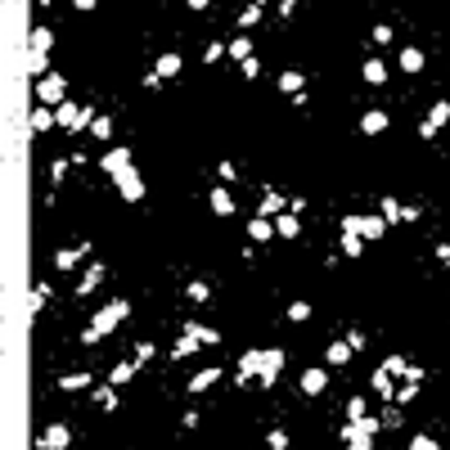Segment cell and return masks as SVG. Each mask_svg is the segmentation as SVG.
<instances>
[{"mask_svg": "<svg viewBox=\"0 0 450 450\" xmlns=\"http://www.w3.org/2000/svg\"><path fill=\"white\" fill-rule=\"evenodd\" d=\"M248 239H252V243H266V239H275V221H266V216H252V221H248Z\"/></svg>", "mask_w": 450, "mask_h": 450, "instance_id": "ac0fdd59", "label": "cell"}, {"mask_svg": "<svg viewBox=\"0 0 450 450\" xmlns=\"http://www.w3.org/2000/svg\"><path fill=\"white\" fill-rule=\"evenodd\" d=\"M239 68H243L248 81H257V77H261V64H257V59H248V64H239Z\"/></svg>", "mask_w": 450, "mask_h": 450, "instance_id": "f5cc1de1", "label": "cell"}, {"mask_svg": "<svg viewBox=\"0 0 450 450\" xmlns=\"http://www.w3.org/2000/svg\"><path fill=\"white\" fill-rule=\"evenodd\" d=\"M135 369H140L135 360H118V365H113V374H108V383H113V387L131 383V378H135Z\"/></svg>", "mask_w": 450, "mask_h": 450, "instance_id": "d6a6232c", "label": "cell"}, {"mask_svg": "<svg viewBox=\"0 0 450 450\" xmlns=\"http://www.w3.org/2000/svg\"><path fill=\"white\" fill-rule=\"evenodd\" d=\"M118 194H122V203H140V198H144V176L135 172V167H127V172L118 176Z\"/></svg>", "mask_w": 450, "mask_h": 450, "instance_id": "8992f818", "label": "cell"}, {"mask_svg": "<svg viewBox=\"0 0 450 450\" xmlns=\"http://www.w3.org/2000/svg\"><path fill=\"white\" fill-rule=\"evenodd\" d=\"M27 50L50 54V50H54V32H50V27H32V36H27Z\"/></svg>", "mask_w": 450, "mask_h": 450, "instance_id": "d4e9b609", "label": "cell"}, {"mask_svg": "<svg viewBox=\"0 0 450 450\" xmlns=\"http://www.w3.org/2000/svg\"><path fill=\"white\" fill-rule=\"evenodd\" d=\"M90 135H95V140H113V118H108V113H99L95 127H90Z\"/></svg>", "mask_w": 450, "mask_h": 450, "instance_id": "f35d334b", "label": "cell"}, {"mask_svg": "<svg viewBox=\"0 0 450 450\" xmlns=\"http://www.w3.org/2000/svg\"><path fill=\"white\" fill-rule=\"evenodd\" d=\"M50 127H59V122H54V108L36 104L32 113H27V135H41V131H50Z\"/></svg>", "mask_w": 450, "mask_h": 450, "instance_id": "5bb4252c", "label": "cell"}, {"mask_svg": "<svg viewBox=\"0 0 450 450\" xmlns=\"http://www.w3.org/2000/svg\"><path fill=\"white\" fill-rule=\"evenodd\" d=\"M279 369H284V352H279V347H266V352H261V369H257V387H275Z\"/></svg>", "mask_w": 450, "mask_h": 450, "instance_id": "277c9868", "label": "cell"}, {"mask_svg": "<svg viewBox=\"0 0 450 450\" xmlns=\"http://www.w3.org/2000/svg\"><path fill=\"white\" fill-rule=\"evenodd\" d=\"M68 441H72V428H68V423H50V428L36 437V450H68Z\"/></svg>", "mask_w": 450, "mask_h": 450, "instance_id": "9c48e42d", "label": "cell"}, {"mask_svg": "<svg viewBox=\"0 0 450 450\" xmlns=\"http://www.w3.org/2000/svg\"><path fill=\"white\" fill-rule=\"evenodd\" d=\"M59 387H64V392H86V387H95V374H86V369H72V374L59 378Z\"/></svg>", "mask_w": 450, "mask_h": 450, "instance_id": "e0dca14e", "label": "cell"}, {"mask_svg": "<svg viewBox=\"0 0 450 450\" xmlns=\"http://www.w3.org/2000/svg\"><path fill=\"white\" fill-rule=\"evenodd\" d=\"M383 369H387L392 378H406V374H410V360H406V356H387Z\"/></svg>", "mask_w": 450, "mask_h": 450, "instance_id": "8d00e7d4", "label": "cell"}, {"mask_svg": "<svg viewBox=\"0 0 450 450\" xmlns=\"http://www.w3.org/2000/svg\"><path fill=\"white\" fill-rule=\"evenodd\" d=\"M181 428H198V410H185V414H181Z\"/></svg>", "mask_w": 450, "mask_h": 450, "instance_id": "db71d44e", "label": "cell"}, {"mask_svg": "<svg viewBox=\"0 0 450 450\" xmlns=\"http://www.w3.org/2000/svg\"><path fill=\"white\" fill-rule=\"evenodd\" d=\"M266 446L270 450H289V432H284V428H270L266 432Z\"/></svg>", "mask_w": 450, "mask_h": 450, "instance_id": "b9f144b4", "label": "cell"}, {"mask_svg": "<svg viewBox=\"0 0 450 450\" xmlns=\"http://www.w3.org/2000/svg\"><path fill=\"white\" fill-rule=\"evenodd\" d=\"M90 397H95L99 410H118V387H113V383H95V387H90Z\"/></svg>", "mask_w": 450, "mask_h": 450, "instance_id": "cb8c5ba5", "label": "cell"}, {"mask_svg": "<svg viewBox=\"0 0 450 450\" xmlns=\"http://www.w3.org/2000/svg\"><path fill=\"white\" fill-rule=\"evenodd\" d=\"M230 59H235V64H248V59H257V54H252V41H248V36L230 41Z\"/></svg>", "mask_w": 450, "mask_h": 450, "instance_id": "e575fe53", "label": "cell"}, {"mask_svg": "<svg viewBox=\"0 0 450 450\" xmlns=\"http://www.w3.org/2000/svg\"><path fill=\"white\" fill-rule=\"evenodd\" d=\"M216 172H221V181H225V185L239 181V167H235V162H216Z\"/></svg>", "mask_w": 450, "mask_h": 450, "instance_id": "681fc988", "label": "cell"}, {"mask_svg": "<svg viewBox=\"0 0 450 450\" xmlns=\"http://www.w3.org/2000/svg\"><path fill=\"white\" fill-rule=\"evenodd\" d=\"M378 216H383L387 225H397L401 216H406V203H401V198H378Z\"/></svg>", "mask_w": 450, "mask_h": 450, "instance_id": "4316f807", "label": "cell"}, {"mask_svg": "<svg viewBox=\"0 0 450 450\" xmlns=\"http://www.w3.org/2000/svg\"><path fill=\"white\" fill-rule=\"evenodd\" d=\"M378 419H383V428H401V419H406V414H401V410H383Z\"/></svg>", "mask_w": 450, "mask_h": 450, "instance_id": "816d5d0a", "label": "cell"}, {"mask_svg": "<svg viewBox=\"0 0 450 450\" xmlns=\"http://www.w3.org/2000/svg\"><path fill=\"white\" fill-rule=\"evenodd\" d=\"M36 99H41L45 108H59V104H68V81H64V72H50V77H41V81H36Z\"/></svg>", "mask_w": 450, "mask_h": 450, "instance_id": "3957f363", "label": "cell"}, {"mask_svg": "<svg viewBox=\"0 0 450 450\" xmlns=\"http://www.w3.org/2000/svg\"><path fill=\"white\" fill-rule=\"evenodd\" d=\"M289 320L306 324V320H311V302H289Z\"/></svg>", "mask_w": 450, "mask_h": 450, "instance_id": "ab89813d", "label": "cell"}, {"mask_svg": "<svg viewBox=\"0 0 450 450\" xmlns=\"http://www.w3.org/2000/svg\"><path fill=\"white\" fill-rule=\"evenodd\" d=\"M127 315H131V302H127V297L104 302V306L95 311V320H90V333H95V338H108V333L118 329V324L127 320Z\"/></svg>", "mask_w": 450, "mask_h": 450, "instance_id": "6da1fadb", "label": "cell"}, {"mask_svg": "<svg viewBox=\"0 0 450 450\" xmlns=\"http://www.w3.org/2000/svg\"><path fill=\"white\" fill-rule=\"evenodd\" d=\"M414 397H419V383H401L397 387V401H401V406H410Z\"/></svg>", "mask_w": 450, "mask_h": 450, "instance_id": "bcb514c9", "label": "cell"}, {"mask_svg": "<svg viewBox=\"0 0 450 450\" xmlns=\"http://www.w3.org/2000/svg\"><path fill=\"white\" fill-rule=\"evenodd\" d=\"M347 450H374V441H369V437H356V441H347Z\"/></svg>", "mask_w": 450, "mask_h": 450, "instance_id": "11a10c76", "label": "cell"}, {"mask_svg": "<svg viewBox=\"0 0 450 450\" xmlns=\"http://www.w3.org/2000/svg\"><path fill=\"white\" fill-rule=\"evenodd\" d=\"M181 333H194V338H198V343H207V347H216L221 343V333L216 329H207V324H198V320H185V329Z\"/></svg>", "mask_w": 450, "mask_h": 450, "instance_id": "83f0119b", "label": "cell"}, {"mask_svg": "<svg viewBox=\"0 0 450 450\" xmlns=\"http://www.w3.org/2000/svg\"><path fill=\"white\" fill-rule=\"evenodd\" d=\"M68 167H72V158H59V162H54V167H50V181L59 185V181H64V176H68Z\"/></svg>", "mask_w": 450, "mask_h": 450, "instance_id": "7dc6e473", "label": "cell"}, {"mask_svg": "<svg viewBox=\"0 0 450 450\" xmlns=\"http://www.w3.org/2000/svg\"><path fill=\"white\" fill-rule=\"evenodd\" d=\"M392 127V118H387V108H369L360 118V135H383V131Z\"/></svg>", "mask_w": 450, "mask_h": 450, "instance_id": "4fadbf2b", "label": "cell"}, {"mask_svg": "<svg viewBox=\"0 0 450 450\" xmlns=\"http://www.w3.org/2000/svg\"><path fill=\"white\" fill-rule=\"evenodd\" d=\"M352 356H356V347H352V343L343 338V343H329V352H324V360H329L333 369H338V365H347Z\"/></svg>", "mask_w": 450, "mask_h": 450, "instance_id": "484cf974", "label": "cell"}, {"mask_svg": "<svg viewBox=\"0 0 450 450\" xmlns=\"http://www.w3.org/2000/svg\"><path fill=\"white\" fill-rule=\"evenodd\" d=\"M86 252H90L86 243H77V248H59V252H54V266H59V270H77L81 261H86Z\"/></svg>", "mask_w": 450, "mask_h": 450, "instance_id": "9a60e30c", "label": "cell"}, {"mask_svg": "<svg viewBox=\"0 0 450 450\" xmlns=\"http://www.w3.org/2000/svg\"><path fill=\"white\" fill-rule=\"evenodd\" d=\"M153 72L162 77V81H172V77H181V54H158V68Z\"/></svg>", "mask_w": 450, "mask_h": 450, "instance_id": "1f68e13d", "label": "cell"}, {"mask_svg": "<svg viewBox=\"0 0 450 450\" xmlns=\"http://www.w3.org/2000/svg\"><path fill=\"white\" fill-rule=\"evenodd\" d=\"M343 252H347V257H360V252H365V239L360 235H343Z\"/></svg>", "mask_w": 450, "mask_h": 450, "instance_id": "7bdbcfd3", "label": "cell"}, {"mask_svg": "<svg viewBox=\"0 0 450 450\" xmlns=\"http://www.w3.org/2000/svg\"><path fill=\"white\" fill-rule=\"evenodd\" d=\"M437 261H441V266H450V243H437Z\"/></svg>", "mask_w": 450, "mask_h": 450, "instance_id": "9f6ffc18", "label": "cell"}, {"mask_svg": "<svg viewBox=\"0 0 450 450\" xmlns=\"http://www.w3.org/2000/svg\"><path fill=\"white\" fill-rule=\"evenodd\" d=\"M347 419H365V397H352V401H347Z\"/></svg>", "mask_w": 450, "mask_h": 450, "instance_id": "f907efd6", "label": "cell"}, {"mask_svg": "<svg viewBox=\"0 0 450 450\" xmlns=\"http://www.w3.org/2000/svg\"><path fill=\"white\" fill-rule=\"evenodd\" d=\"M207 207H212L216 216H235V194L225 189V185H216V189L207 194Z\"/></svg>", "mask_w": 450, "mask_h": 450, "instance_id": "2e32d148", "label": "cell"}, {"mask_svg": "<svg viewBox=\"0 0 450 450\" xmlns=\"http://www.w3.org/2000/svg\"><path fill=\"white\" fill-rule=\"evenodd\" d=\"M230 54V45H221V41H207V50H203V64H216V59H225Z\"/></svg>", "mask_w": 450, "mask_h": 450, "instance_id": "60d3db41", "label": "cell"}, {"mask_svg": "<svg viewBox=\"0 0 450 450\" xmlns=\"http://www.w3.org/2000/svg\"><path fill=\"white\" fill-rule=\"evenodd\" d=\"M401 68H406V72H423V50H419V45H406V50H401Z\"/></svg>", "mask_w": 450, "mask_h": 450, "instance_id": "836d02e7", "label": "cell"}, {"mask_svg": "<svg viewBox=\"0 0 450 450\" xmlns=\"http://www.w3.org/2000/svg\"><path fill=\"white\" fill-rule=\"evenodd\" d=\"M374 45H392V23H378L374 27Z\"/></svg>", "mask_w": 450, "mask_h": 450, "instance_id": "c3c4849f", "label": "cell"}, {"mask_svg": "<svg viewBox=\"0 0 450 450\" xmlns=\"http://www.w3.org/2000/svg\"><path fill=\"white\" fill-rule=\"evenodd\" d=\"M257 369H261V347H252V352H243V360H239V378L235 383H257Z\"/></svg>", "mask_w": 450, "mask_h": 450, "instance_id": "7c38bea8", "label": "cell"}, {"mask_svg": "<svg viewBox=\"0 0 450 450\" xmlns=\"http://www.w3.org/2000/svg\"><path fill=\"white\" fill-rule=\"evenodd\" d=\"M23 68H27V77H50V54H36V50H27V59H23Z\"/></svg>", "mask_w": 450, "mask_h": 450, "instance_id": "7402d4cb", "label": "cell"}, {"mask_svg": "<svg viewBox=\"0 0 450 450\" xmlns=\"http://www.w3.org/2000/svg\"><path fill=\"white\" fill-rule=\"evenodd\" d=\"M212 383H221V369H216V365H207V369H198V374L189 378V392L198 397V392H207Z\"/></svg>", "mask_w": 450, "mask_h": 450, "instance_id": "44dd1931", "label": "cell"}, {"mask_svg": "<svg viewBox=\"0 0 450 450\" xmlns=\"http://www.w3.org/2000/svg\"><path fill=\"white\" fill-rule=\"evenodd\" d=\"M410 450H441V441H437V437H423V432H419V437H410Z\"/></svg>", "mask_w": 450, "mask_h": 450, "instance_id": "f6af8a7d", "label": "cell"}, {"mask_svg": "<svg viewBox=\"0 0 450 450\" xmlns=\"http://www.w3.org/2000/svg\"><path fill=\"white\" fill-rule=\"evenodd\" d=\"M275 235H279V239H297V235H302V221H297L293 212L275 216Z\"/></svg>", "mask_w": 450, "mask_h": 450, "instance_id": "f1b7e54d", "label": "cell"}, {"mask_svg": "<svg viewBox=\"0 0 450 450\" xmlns=\"http://www.w3.org/2000/svg\"><path fill=\"white\" fill-rule=\"evenodd\" d=\"M279 90H284V95H293V99H297V95H306V77L289 68V72H279Z\"/></svg>", "mask_w": 450, "mask_h": 450, "instance_id": "ffe728a7", "label": "cell"}, {"mask_svg": "<svg viewBox=\"0 0 450 450\" xmlns=\"http://www.w3.org/2000/svg\"><path fill=\"white\" fill-rule=\"evenodd\" d=\"M198 347H203V343H198L194 333H181V338H176V343H172V360H185V356H194V352H198Z\"/></svg>", "mask_w": 450, "mask_h": 450, "instance_id": "4dcf8cb0", "label": "cell"}, {"mask_svg": "<svg viewBox=\"0 0 450 450\" xmlns=\"http://www.w3.org/2000/svg\"><path fill=\"white\" fill-rule=\"evenodd\" d=\"M392 225L383 216H360V212H347L343 216V235H360V239H387Z\"/></svg>", "mask_w": 450, "mask_h": 450, "instance_id": "7a4b0ae2", "label": "cell"}, {"mask_svg": "<svg viewBox=\"0 0 450 450\" xmlns=\"http://www.w3.org/2000/svg\"><path fill=\"white\" fill-rule=\"evenodd\" d=\"M369 387H374V392H378V397H397V378H392V374H387V369H383V365H378V369H374V374H369Z\"/></svg>", "mask_w": 450, "mask_h": 450, "instance_id": "d6986e66", "label": "cell"}, {"mask_svg": "<svg viewBox=\"0 0 450 450\" xmlns=\"http://www.w3.org/2000/svg\"><path fill=\"white\" fill-rule=\"evenodd\" d=\"M360 77H365V81H369V86H383V81H387V64H383V59H378V54H374V59H365Z\"/></svg>", "mask_w": 450, "mask_h": 450, "instance_id": "603a6c76", "label": "cell"}, {"mask_svg": "<svg viewBox=\"0 0 450 450\" xmlns=\"http://www.w3.org/2000/svg\"><path fill=\"white\" fill-rule=\"evenodd\" d=\"M185 297H189V302H207V297H212V289H207V279H189V289H185Z\"/></svg>", "mask_w": 450, "mask_h": 450, "instance_id": "74e56055", "label": "cell"}, {"mask_svg": "<svg viewBox=\"0 0 450 450\" xmlns=\"http://www.w3.org/2000/svg\"><path fill=\"white\" fill-rule=\"evenodd\" d=\"M127 167H135V162H131V149H127V144H118V149H108L104 158H99V172H104V176H113V181H118V176L127 172Z\"/></svg>", "mask_w": 450, "mask_h": 450, "instance_id": "52a82bcc", "label": "cell"}, {"mask_svg": "<svg viewBox=\"0 0 450 450\" xmlns=\"http://www.w3.org/2000/svg\"><path fill=\"white\" fill-rule=\"evenodd\" d=\"M297 383H302V392H306V397H320L324 387H329V369H315V365H311V369H302Z\"/></svg>", "mask_w": 450, "mask_h": 450, "instance_id": "8fae6325", "label": "cell"}, {"mask_svg": "<svg viewBox=\"0 0 450 450\" xmlns=\"http://www.w3.org/2000/svg\"><path fill=\"white\" fill-rule=\"evenodd\" d=\"M261 14H266V5H248V10H239V27H243V32H248V27H257Z\"/></svg>", "mask_w": 450, "mask_h": 450, "instance_id": "d590c367", "label": "cell"}, {"mask_svg": "<svg viewBox=\"0 0 450 450\" xmlns=\"http://www.w3.org/2000/svg\"><path fill=\"white\" fill-rule=\"evenodd\" d=\"M104 279H108V270L99 266V261H90V266L81 270V279H77V297H90V293H95Z\"/></svg>", "mask_w": 450, "mask_h": 450, "instance_id": "30bf717a", "label": "cell"}, {"mask_svg": "<svg viewBox=\"0 0 450 450\" xmlns=\"http://www.w3.org/2000/svg\"><path fill=\"white\" fill-rule=\"evenodd\" d=\"M50 293H54V289L41 279V284L32 289V297H27V315H41V311H45V302H50Z\"/></svg>", "mask_w": 450, "mask_h": 450, "instance_id": "f546056e", "label": "cell"}, {"mask_svg": "<svg viewBox=\"0 0 450 450\" xmlns=\"http://www.w3.org/2000/svg\"><path fill=\"white\" fill-rule=\"evenodd\" d=\"M153 356H158V347H153V343H135V365H149Z\"/></svg>", "mask_w": 450, "mask_h": 450, "instance_id": "ee69618b", "label": "cell"}, {"mask_svg": "<svg viewBox=\"0 0 450 450\" xmlns=\"http://www.w3.org/2000/svg\"><path fill=\"white\" fill-rule=\"evenodd\" d=\"M378 428H383V419L378 414H365V419H347L343 423V441H356V437H378Z\"/></svg>", "mask_w": 450, "mask_h": 450, "instance_id": "5b68a950", "label": "cell"}, {"mask_svg": "<svg viewBox=\"0 0 450 450\" xmlns=\"http://www.w3.org/2000/svg\"><path fill=\"white\" fill-rule=\"evenodd\" d=\"M446 122H450V104H446V99H437V104L428 108V118L419 122V135H423V140H432L441 127H446Z\"/></svg>", "mask_w": 450, "mask_h": 450, "instance_id": "ba28073f", "label": "cell"}]
</instances>
